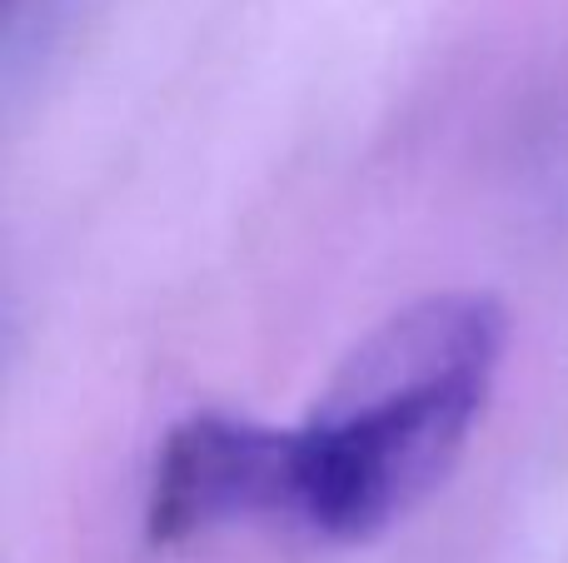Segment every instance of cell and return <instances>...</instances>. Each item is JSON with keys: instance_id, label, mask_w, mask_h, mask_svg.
I'll use <instances>...</instances> for the list:
<instances>
[{"instance_id": "cell-1", "label": "cell", "mask_w": 568, "mask_h": 563, "mask_svg": "<svg viewBox=\"0 0 568 563\" xmlns=\"http://www.w3.org/2000/svg\"><path fill=\"white\" fill-rule=\"evenodd\" d=\"M509 345L494 295L449 289L389 315L290 424V524L369 544L409 519L469 449Z\"/></svg>"}, {"instance_id": "cell-2", "label": "cell", "mask_w": 568, "mask_h": 563, "mask_svg": "<svg viewBox=\"0 0 568 563\" xmlns=\"http://www.w3.org/2000/svg\"><path fill=\"white\" fill-rule=\"evenodd\" d=\"M290 429L200 409L160 439L145 494L150 544H190L230 524H290Z\"/></svg>"}, {"instance_id": "cell-3", "label": "cell", "mask_w": 568, "mask_h": 563, "mask_svg": "<svg viewBox=\"0 0 568 563\" xmlns=\"http://www.w3.org/2000/svg\"><path fill=\"white\" fill-rule=\"evenodd\" d=\"M10 6H16V0H10Z\"/></svg>"}]
</instances>
